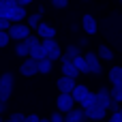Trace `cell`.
<instances>
[{"label":"cell","instance_id":"6da1fadb","mask_svg":"<svg viewBox=\"0 0 122 122\" xmlns=\"http://www.w3.org/2000/svg\"><path fill=\"white\" fill-rule=\"evenodd\" d=\"M13 88H15V77H13V73H2L0 75V101H9L11 99V94H13Z\"/></svg>","mask_w":122,"mask_h":122},{"label":"cell","instance_id":"7a4b0ae2","mask_svg":"<svg viewBox=\"0 0 122 122\" xmlns=\"http://www.w3.org/2000/svg\"><path fill=\"white\" fill-rule=\"evenodd\" d=\"M9 36H11V41H24V39L30 36V26L24 24V21L11 24V28H9Z\"/></svg>","mask_w":122,"mask_h":122},{"label":"cell","instance_id":"3957f363","mask_svg":"<svg viewBox=\"0 0 122 122\" xmlns=\"http://www.w3.org/2000/svg\"><path fill=\"white\" fill-rule=\"evenodd\" d=\"M41 43H43V47H45L49 60H60V58H62V49H60V45L56 43V39H41Z\"/></svg>","mask_w":122,"mask_h":122},{"label":"cell","instance_id":"277c9868","mask_svg":"<svg viewBox=\"0 0 122 122\" xmlns=\"http://www.w3.org/2000/svg\"><path fill=\"white\" fill-rule=\"evenodd\" d=\"M19 73L24 75V77H34L36 73H39V60H34V58H24V62L19 64Z\"/></svg>","mask_w":122,"mask_h":122},{"label":"cell","instance_id":"5b68a950","mask_svg":"<svg viewBox=\"0 0 122 122\" xmlns=\"http://www.w3.org/2000/svg\"><path fill=\"white\" fill-rule=\"evenodd\" d=\"M56 107H58V112H62V114H66V112H71L73 107H77V103H75V99H73V94H58V99H56Z\"/></svg>","mask_w":122,"mask_h":122},{"label":"cell","instance_id":"8992f818","mask_svg":"<svg viewBox=\"0 0 122 122\" xmlns=\"http://www.w3.org/2000/svg\"><path fill=\"white\" fill-rule=\"evenodd\" d=\"M86 56V60H88V69H90V73H94V75H101L103 73V60L99 58V54L97 51H88V54H84Z\"/></svg>","mask_w":122,"mask_h":122},{"label":"cell","instance_id":"52a82bcc","mask_svg":"<svg viewBox=\"0 0 122 122\" xmlns=\"http://www.w3.org/2000/svg\"><path fill=\"white\" fill-rule=\"evenodd\" d=\"M75 86H77V84H75V77H66V75H62V77L56 81V88H58V92H62V94H71Z\"/></svg>","mask_w":122,"mask_h":122},{"label":"cell","instance_id":"ba28073f","mask_svg":"<svg viewBox=\"0 0 122 122\" xmlns=\"http://www.w3.org/2000/svg\"><path fill=\"white\" fill-rule=\"evenodd\" d=\"M88 116H86V109L79 105V107H73L71 112L64 114V122H86Z\"/></svg>","mask_w":122,"mask_h":122},{"label":"cell","instance_id":"9c48e42d","mask_svg":"<svg viewBox=\"0 0 122 122\" xmlns=\"http://www.w3.org/2000/svg\"><path fill=\"white\" fill-rule=\"evenodd\" d=\"M107 114H109V112H107L105 107H101L99 103H97V105H92L90 109H86V116H88V120H94V122L105 120V118H107Z\"/></svg>","mask_w":122,"mask_h":122},{"label":"cell","instance_id":"30bf717a","mask_svg":"<svg viewBox=\"0 0 122 122\" xmlns=\"http://www.w3.org/2000/svg\"><path fill=\"white\" fill-rule=\"evenodd\" d=\"M81 28H84L86 34H97V30H99V21H97L90 13H86V15L81 17Z\"/></svg>","mask_w":122,"mask_h":122},{"label":"cell","instance_id":"8fae6325","mask_svg":"<svg viewBox=\"0 0 122 122\" xmlns=\"http://www.w3.org/2000/svg\"><path fill=\"white\" fill-rule=\"evenodd\" d=\"M36 34H39V39H56V28L51 24L41 21L39 28H36Z\"/></svg>","mask_w":122,"mask_h":122},{"label":"cell","instance_id":"7c38bea8","mask_svg":"<svg viewBox=\"0 0 122 122\" xmlns=\"http://www.w3.org/2000/svg\"><path fill=\"white\" fill-rule=\"evenodd\" d=\"M77 56H81V47L71 43V45H69V47L62 51V58H60V60H62V62H69V60H75Z\"/></svg>","mask_w":122,"mask_h":122},{"label":"cell","instance_id":"4fadbf2b","mask_svg":"<svg viewBox=\"0 0 122 122\" xmlns=\"http://www.w3.org/2000/svg\"><path fill=\"white\" fill-rule=\"evenodd\" d=\"M112 101H114V99H112V94H109V90H107V88H101V90L97 92V103H99L101 107H105L107 112H109Z\"/></svg>","mask_w":122,"mask_h":122},{"label":"cell","instance_id":"5bb4252c","mask_svg":"<svg viewBox=\"0 0 122 122\" xmlns=\"http://www.w3.org/2000/svg\"><path fill=\"white\" fill-rule=\"evenodd\" d=\"M71 94H73L75 103L79 105V103H81V101H84V99L90 94V88H88V86H84V84H77V86L73 88V92H71Z\"/></svg>","mask_w":122,"mask_h":122},{"label":"cell","instance_id":"9a60e30c","mask_svg":"<svg viewBox=\"0 0 122 122\" xmlns=\"http://www.w3.org/2000/svg\"><path fill=\"white\" fill-rule=\"evenodd\" d=\"M28 17V13H26V6H21V4H17L13 11H11V15H9V19H11V24H17V21H24Z\"/></svg>","mask_w":122,"mask_h":122},{"label":"cell","instance_id":"2e32d148","mask_svg":"<svg viewBox=\"0 0 122 122\" xmlns=\"http://www.w3.org/2000/svg\"><path fill=\"white\" fill-rule=\"evenodd\" d=\"M107 79L112 81V86H122V66H112L107 73Z\"/></svg>","mask_w":122,"mask_h":122},{"label":"cell","instance_id":"e0dca14e","mask_svg":"<svg viewBox=\"0 0 122 122\" xmlns=\"http://www.w3.org/2000/svg\"><path fill=\"white\" fill-rule=\"evenodd\" d=\"M15 54L19 58H28L30 56V43L24 39V41H15Z\"/></svg>","mask_w":122,"mask_h":122},{"label":"cell","instance_id":"ac0fdd59","mask_svg":"<svg viewBox=\"0 0 122 122\" xmlns=\"http://www.w3.org/2000/svg\"><path fill=\"white\" fill-rule=\"evenodd\" d=\"M62 75H66V77H79L81 73L77 71V66L73 64V60H69V62H62Z\"/></svg>","mask_w":122,"mask_h":122},{"label":"cell","instance_id":"d6986e66","mask_svg":"<svg viewBox=\"0 0 122 122\" xmlns=\"http://www.w3.org/2000/svg\"><path fill=\"white\" fill-rule=\"evenodd\" d=\"M30 58H34V60H43V58H47V51H45L43 43H36V45L30 47Z\"/></svg>","mask_w":122,"mask_h":122},{"label":"cell","instance_id":"ffe728a7","mask_svg":"<svg viewBox=\"0 0 122 122\" xmlns=\"http://www.w3.org/2000/svg\"><path fill=\"white\" fill-rule=\"evenodd\" d=\"M15 6H17V0H0V15L2 17H9Z\"/></svg>","mask_w":122,"mask_h":122},{"label":"cell","instance_id":"44dd1931","mask_svg":"<svg viewBox=\"0 0 122 122\" xmlns=\"http://www.w3.org/2000/svg\"><path fill=\"white\" fill-rule=\"evenodd\" d=\"M73 64L77 66V71L81 73V75H86V73H90V69H88V60H86V56L81 54V56H77L75 60H73Z\"/></svg>","mask_w":122,"mask_h":122},{"label":"cell","instance_id":"7402d4cb","mask_svg":"<svg viewBox=\"0 0 122 122\" xmlns=\"http://www.w3.org/2000/svg\"><path fill=\"white\" fill-rule=\"evenodd\" d=\"M51 69H54V60H49V58H43V60H39V73L47 75Z\"/></svg>","mask_w":122,"mask_h":122},{"label":"cell","instance_id":"603a6c76","mask_svg":"<svg viewBox=\"0 0 122 122\" xmlns=\"http://www.w3.org/2000/svg\"><path fill=\"white\" fill-rule=\"evenodd\" d=\"M26 24H28L30 28H34V30H36V28H39V24H41V11H39V13L28 15V17H26Z\"/></svg>","mask_w":122,"mask_h":122},{"label":"cell","instance_id":"cb8c5ba5","mask_svg":"<svg viewBox=\"0 0 122 122\" xmlns=\"http://www.w3.org/2000/svg\"><path fill=\"white\" fill-rule=\"evenodd\" d=\"M97 54H99V58H101V60H114V51H112L107 45H101Z\"/></svg>","mask_w":122,"mask_h":122},{"label":"cell","instance_id":"d4e9b609","mask_svg":"<svg viewBox=\"0 0 122 122\" xmlns=\"http://www.w3.org/2000/svg\"><path fill=\"white\" fill-rule=\"evenodd\" d=\"M79 105H81L84 109H90L92 105H97V92H90V94H88V97H86V99H84Z\"/></svg>","mask_w":122,"mask_h":122},{"label":"cell","instance_id":"484cf974","mask_svg":"<svg viewBox=\"0 0 122 122\" xmlns=\"http://www.w3.org/2000/svg\"><path fill=\"white\" fill-rule=\"evenodd\" d=\"M109 94H112V99H114V101H118V103H122V86H112Z\"/></svg>","mask_w":122,"mask_h":122},{"label":"cell","instance_id":"4316f807","mask_svg":"<svg viewBox=\"0 0 122 122\" xmlns=\"http://www.w3.org/2000/svg\"><path fill=\"white\" fill-rule=\"evenodd\" d=\"M24 120H26V116H24L21 112H13V114H11L4 122H24Z\"/></svg>","mask_w":122,"mask_h":122},{"label":"cell","instance_id":"83f0119b","mask_svg":"<svg viewBox=\"0 0 122 122\" xmlns=\"http://www.w3.org/2000/svg\"><path fill=\"white\" fill-rule=\"evenodd\" d=\"M11 43V36H9V30H0V47H6Z\"/></svg>","mask_w":122,"mask_h":122},{"label":"cell","instance_id":"f1b7e54d","mask_svg":"<svg viewBox=\"0 0 122 122\" xmlns=\"http://www.w3.org/2000/svg\"><path fill=\"white\" fill-rule=\"evenodd\" d=\"M49 122H64V114L62 112H54L49 116Z\"/></svg>","mask_w":122,"mask_h":122},{"label":"cell","instance_id":"f546056e","mask_svg":"<svg viewBox=\"0 0 122 122\" xmlns=\"http://www.w3.org/2000/svg\"><path fill=\"white\" fill-rule=\"evenodd\" d=\"M9 28H11V19L0 15V30H9Z\"/></svg>","mask_w":122,"mask_h":122},{"label":"cell","instance_id":"4dcf8cb0","mask_svg":"<svg viewBox=\"0 0 122 122\" xmlns=\"http://www.w3.org/2000/svg\"><path fill=\"white\" fill-rule=\"evenodd\" d=\"M51 4H54L56 9H66V6H69V0H51Z\"/></svg>","mask_w":122,"mask_h":122},{"label":"cell","instance_id":"1f68e13d","mask_svg":"<svg viewBox=\"0 0 122 122\" xmlns=\"http://www.w3.org/2000/svg\"><path fill=\"white\" fill-rule=\"evenodd\" d=\"M109 122H122V114H120V112L109 114Z\"/></svg>","mask_w":122,"mask_h":122},{"label":"cell","instance_id":"d6a6232c","mask_svg":"<svg viewBox=\"0 0 122 122\" xmlns=\"http://www.w3.org/2000/svg\"><path fill=\"white\" fill-rule=\"evenodd\" d=\"M120 105H122V103H118V101H112V105H109V114L120 112Z\"/></svg>","mask_w":122,"mask_h":122},{"label":"cell","instance_id":"836d02e7","mask_svg":"<svg viewBox=\"0 0 122 122\" xmlns=\"http://www.w3.org/2000/svg\"><path fill=\"white\" fill-rule=\"evenodd\" d=\"M24 122H41V118L36 116V114H30V116H26V120Z\"/></svg>","mask_w":122,"mask_h":122},{"label":"cell","instance_id":"e575fe53","mask_svg":"<svg viewBox=\"0 0 122 122\" xmlns=\"http://www.w3.org/2000/svg\"><path fill=\"white\" fill-rule=\"evenodd\" d=\"M77 45H79V47H86V45H88V39H86V36H81V39L77 41Z\"/></svg>","mask_w":122,"mask_h":122},{"label":"cell","instance_id":"d590c367","mask_svg":"<svg viewBox=\"0 0 122 122\" xmlns=\"http://www.w3.org/2000/svg\"><path fill=\"white\" fill-rule=\"evenodd\" d=\"M34 0H17V4H21V6H28V4H32Z\"/></svg>","mask_w":122,"mask_h":122},{"label":"cell","instance_id":"8d00e7d4","mask_svg":"<svg viewBox=\"0 0 122 122\" xmlns=\"http://www.w3.org/2000/svg\"><path fill=\"white\" fill-rule=\"evenodd\" d=\"M2 112H6V103H4V101H0V114H2Z\"/></svg>","mask_w":122,"mask_h":122},{"label":"cell","instance_id":"74e56055","mask_svg":"<svg viewBox=\"0 0 122 122\" xmlns=\"http://www.w3.org/2000/svg\"><path fill=\"white\" fill-rule=\"evenodd\" d=\"M41 122H49V118H41Z\"/></svg>","mask_w":122,"mask_h":122},{"label":"cell","instance_id":"f35d334b","mask_svg":"<svg viewBox=\"0 0 122 122\" xmlns=\"http://www.w3.org/2000/svg\"><path fill=\"white\" fill-rule=\"evenodd\" d=\"M120 114H122V105H120Z\"/></svg>","mask_w":122,"mask_h":122},{"label":"cell","instance_id":"ab89813d","mask_svg":"<svg viewBox=\"0 0 122 122\" xmlns=\"http://www.w3.org/2000/svg\"><path fill=\"white\" fill-rule=\"evenodd\" d=\"M0 122H2V118H0Z\"/></svg>","mask_w":122,"mask_h":122},{"label":"cell","instance_id":"60d3db41","mask_svg":"<svg viewBox=\"0 0 122 122\" xmlns=\"http://www.w3.org/2000/svg\"><path fill=\"white\" fill-rule=\"evenodd\" d=\"M90 122H94V120H90Z\"/></svg>","mask_w":122,"mask_h":122},{"label":"cell","instance_id":"b9f144b4","mask_svg":"<svg viewBox=\"0 0 122 122\" xmlns=\"http://www.w3.org/2000/svg\"><path fill=\"white\" fill-rule=\"evenodd\" d=\"M0 49H2V47H0Z\"/></svg>","mask_w":122,"mask_h":122}]
</instances>
